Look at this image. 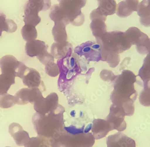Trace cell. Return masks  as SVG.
<instances>
[{
	"mask_svg": "<svg viewBox=\"0 0 150 147\" xmlns=\"http://www.w3.org/2000/svg\"><path fill=\"white\" fill-rule=\"evenodd\" d=\"M64 112V107L59 104L56 109L49 114L35 113L32 118V122L38 136L48 139L50 143L59 137L65 130Z\"/></svg>",
	"mask_w": 150,
	"mask_h": 147,
	"instance_id": "6da1fadb",
	"label": "cell"
},
{
	"mask_svg": "<svg viewBox=\"0 0 150 147\" xmlns=\"http://www.w3.org/2000/svg\"><path fill=\"white\" fill-rule=\"evenodd\" d=\"M92 124L80 128L74 126H65V130L59 137L50 142L52 147H92L95 138L92 133Z\"/></svg>",
	"mask_w": 150,
	"mask_h": 147,
	"instance_id": "7a4b0ae2",
	"label": "cell"
},
{
	"mask_svg": "<svg viewBox=\"0 0 150 147\" xmlns=\"http://www.w3.org/2000/svg\"><path fill=\"white\" fill-rule=\"evenodd\" d=\"M137 77L128 70H124L121 74L117 75L113 82L114 90L110 95L112 104H119L130 100L135 101L138 92L135 89L134 84L137 82Z\"/></svg>",
	"mask_w": 150,
	"mask_h": 147,
	"instance_id": "3957f363",
	"label": "cell"
},
{
	"mask_svg": "<svg viewBox=\"0 0 150 147\" xmlns=\"http://www.w3.org/2000/svg\"><path fill=\"white\" fill-rule=\"evenodd\" d=\"M96 40L101 48L119 54L130 49L132 45L125 32L119 31L107 32Z\"/></svg>",
	"mask_w": 150,
	"mask_h": 147,
	"instance_id": "277c9868",
	"label": "cell"
},
{
	"mask_svg": "<svg viewBox=\"0 0 150 147\" xmlns=\"http://www.w3.org/2000/svg\"><path fill=\"white\" fill-rule=\"evenodd\" d=\"M60 59L57 61V65L60 71L58 80V88L60 92L66 89V83L72 80L81 72V67L76 56Z\"/></svg>",
	"mask_w": 150,
	"mask_h": 147,
	"instance_id": "5b68a950",
	"label": "cell"
},
{
	"mask_svg": "<svg viewBox=\"0 0 150 147\" xmlns=\"http://www.w3.org/2000/svg\"><path fill=\"white\" fill-rule=\"evenodd\" d=\"M59 6L67 16L70 23L81 26L85 22V16L81 12L83 5L78 0H58Z\"/></svg>",
	"mask_w": 150,
	"mask_h": 147,
	"instance_id": "8992f818",
	"label": "cell"
},
{
	"mask_svg": "<svg viewBox=\"0 0 150 147\" xmlns=\"http://www.w3.org/2000/svg\"><path fill=\"white\" fill-rule=\"evenodd\" d=\"M27 67L23 62L18 61L11 55H6L0 59V67L2 74L21 79Z\"/></svg>",
	"mask_w": 150,
	"mask_h": 147,
	"instance_id": "52a82bcc",
	"label": "cell"
},
{
	"mask_svg": "<svg viewBox=\"0 0 150 147\" xmlns=\"http://www.w3.org/2000/svg\"><path fill=\"white\" fill-rule=\"evenodd\" d=\"M74 52L81 57L84 56L89 61L98 62L101 60L100 45L94 41H87L74 49Z\"/></svg>",
	"mask_w": 150,
	"mask_h": 147,
	"instance_id": "ba28073f",
	"label": "cell"
},
{
	"mask_svg": "<svg viewBox=\"0 0 150 147\" xmlns=\"http://www.w3.org/2000/svg\"><path fill=\"white\" fill-rule=\"evenodd\" d=\"M33 105L37 113L43 114H49L59 106V96L56 93H51L46 98L43 96Z\"/></svg>",
	"mask_w": 150,
	"mask_h": 147,
	"instance_id": "9c48e42d",
	"label": "cell"
},
{
	"mask_svg": "<svg viewBox=\"0 0 150 147\" xmlns=\"http://www.w3.org/2000/svg\"><path fill=\"white\" fill-rule=\"evenodd\" d=\"M15 96L16 104L23 105L29 103L34 104L43 95L39 89L23 88L17 92Z\"/></svg>",
	"mask_w": 150,
	"mask_h": 147,
	"instance_id": "30bf717a",
	"label": "cell"
},
{
	"mask_svg": "<svg viewBox=\"0 0 150 147\" xmlns=\"http://www.w3.org/2000/svg\"><path fill=\"white\" fill-rule=\"evenodd\" d=\"M125 116L122 109L112 104L110 107V113L106 120L111 123L113 130L123 131L126 129L127 126L125 120Z\"/></svg>",
	"mask_w": 150,
	"mask_h": 147,
	"instance_id": "8fae6325",
	"label": "cell"
},
{
	"mask_svg": "<svg viewBox=\"0 0 150 147\" xmlns=\"http://www.w3.org/2000/svg\"><path fill=\"white\" fill-rule=\"evenodd\" d=\"M21 79L23 85L29 88L39 89L42 92L46 90L40 74L34 68L27 67Z\"/></svg>",
	"mask_w": 150,
	"mask_h": 147,
	"instance_id": "7c38bea8",
	"label": "cell"
},
{
	"mask_svg": "<svg viewBox=\"0 0 150 147\" xmlns=\"http://www.w3.org/2000/svg\"><path fill=\"white\" fill-rule=\"evenodd\" d=\"M107 147H136L134 139L119 132L107 138Z\"/></svg>",
	"mask_w": 150,
	"mask_h": 147,
	"instance_id": "4fadbf2b",
	"label": "cell"
},
{
	"mask_svg": "<svg viewBox=\"0 0 150 147\" xmlns=\"http://www.w3.org/2000/svg\"><path fill=\"white\" fill-rule=\"evenodd\" d=\"M113 130L112 126L106 120L95 119L93 121L91 131L95 139H99L105 137L110 131Z\"/></svg>",
	"mask_w": 150,
	"mask_h": 147,
	"instance_id": "5bb4252c",
	"label": "cell"
},
{
	"mask_svg": "<svg viewBox=\"0 0 150 147\" xmlns=\"http://www.w3.org/2000/svg\"><path fill=\"white\" fill-rule=\"evenodd\" d=\"M9 131L18 146H24L29 141V134L18 123L13 122L10 124Z\"/></svg>",
	"mask_w": 150,
	"mask_h": 147,
	"instance_id": "9a60e30c",
	"label": "cell"
},
{
	"mask_svg": "<svg viewBox=\"0 0 150 147\" xmlns=\"http://www.w3.org/2000/svg\"><path fill=\"white\" fill-rule=\"evenodd\" d=\"M72 51L73 46L67 41L64 43L55 42L51 47V54L57 60L71 57Z\"/></svg>",
	"mask_w": 150,
	"mask_h": 147,
	"instance_id": "2e32d148",
	"label": "cell"
},
{
	"mask_svg": "<svg viewBox=\"0 0 150 147\" xmlns=\"http://www.w3.org/2000/svg\"><path fill=\"white\" fill-rule=\"evenodd\" d=\"M51 5V0H28L24 6V13L38 14L41 11L48 10Z\"/></svg>",
	"mask_w": 150,
	"mask_h": 147,
	"instance_id": "e0dca14e",
	"label": "cell"
},
{
	"mask_svg": "<svg viewBox=\"0 0 150 147\" xmlns=\"http://www.w3.org/2000/svg\"><path fill=\"white\" fill-rule=\"evenodd\" d=\"M48 45L44 41L34 40L27 41L25 45V51L27 55L31 57L37 56L40 53L48 50Z\"/></svg>",
	"mask_w": 150,
	"mask_h": 147,
	"instance_id": "ac0fdd59",
	"label": "cell"
},
{
	"mask_svg": "<svg viewBox=\"0 0 150 147\" xmlns=\"http://www.w3.org/2000/svg\"><path fill=\"white\" fill-rule=\"evenodd\" d=\"M91 23L90 28L93 35L96 38H100L107 33V27L105 23L107 18L101 17L90 16Z\"/></svg>",
	"mask_w": 150,
	"mask_h": 147,
	"instance_id": "d6986e66",
	"label": "cell"
},
{
	"mask_svg": "<svg viewBox=\"0 0 150 147\" xmlns=\"http://www.w3.org/2000/svg\"><path fill=\"white\" fill-rule=\"evenodd\" d=\"M137 12L141 24L146 27H150V4L148 0H142L139 3Z\"/></svg>",
	"mask_w": 150,
	"mask_h": 147,
	"instance_id": "ffe728a7",
	"label": "cell"
},
{
	"mask_svg": "<svg viewBox=\"0 0 150 147\" xmlns=\"http://www.w3.org/2000/svg\"><path fill=\"white\" fill-rule=\"evenodd\" d=\"M97 8L102 16L105 17L114 14L117 10V2L115 0H103L98 2Z\"/></svg>",
	"mask_w": 150,
	"mask_h": 147,
	"instance_id": "44dd1931",
	"label": "cell"
},
{
	"mask_svg": "<svg viewBox=\"0 0 150 147\" xmlns=\"http://www.w3.org/2000/svg\"><path fill=\"white\" fill-rule=\"evenodd\" d=\"M49 16L54 23H62L66 25L70 23L69 18L58 4L51 7Z\"/></svg>",
	"mask_w": 150,
	"mask_h": 147,
	"instance_id": "7402d4cb",
	"label": "cell"
},
{
	"mask_svg": "<svg viewBox=\"0 0 150 147\" xmlns=\"http://www.w3.org/2000/svg\"><path fill=\"white\" fill-rule=\"evenodd\" d=\"M101 48V47H100ZM101 61L108 62L112 68L117 66L120 62L119 54L101 48Z\"/></svg>",
	"mask_w": 150,
	"mask_h": 147,
	"instance_id": "603a6c76",
	"label": "cell"
},
{
	"mask_svg": "<svg viewBox=\"0 0 150 147\" xmlns=\"http://www.w3.org/2000/svg\"><path fill=\"white\" fill-rule=\"evenodd\" d=\"M66 24L54 23L52 30L54 39L56 43H64L67 41V35L66 31Z\"/></svg>",
	"mask_w": 150,
	"mask_h": 147,
	"instance_id": "cb8c5ba5",
	"label": "cell"
},
{
	"mask_svg": "<svg viewBox=\"0 0 150 147\" xmlns=\"http://www.w3.org/2000/svg\"><path fill=\"white\" fill-rule=\"evenodd\" d=\"M136 82L144 87L139 97L140 103L145 107H150V79L143 81V82L140 81Z\"/></svg>",
	"mask_w": 150,
	"mask_h": 147,
	"instance_id": "d4e9b609",
	"label": "cell"
},
{
	"mask_svg": "<svg viewBox=\"0 0 150 147\" xmlns=\"http://www.w3.org/2000/svg\"><path fill=\"white\" fill-rule=\"evenodd\" d=\"M17 25L13 20L6 19L4 13H0V37L1 36L3 31L7 33H13L17 29Z\"/></svg>",
	"mask_w": 150,
	"mask_h": 147,
	"instance_id": "484cf974",
	"label": "cell"
},
{
	"mask_svg": "<svg viewBox=\"0 0 150 147\" xmlns=\"http://www.w3.org/2000/svg\"><path fill=\"white\" fill-rule=\"evenodd\" d=\"M15 78L13 76L0 74V95L7 93L11 86L15 83Z\"/></svg>",
	"mask_w": 150,
	"mask_h": 147,
	"instance_id": "4316f807",
	"label": "cell"
},
{
	"mask_svg": "<svg viewBox=\"0 0 150 147\" xmlns=\"http://www.w3.org/2000/svg\"><path fill=\"white\" fill-rule=\"evenodd\" d=\"M125 33L132 45L137 44L145 35L138 28L135 27L129 28Z\"/></svg>",
	"mask_w": 150,
	"mask_h": 147,
	"instance_id": "83f0119b",
	"label": "cell"
},
{
	"mask_svg": "<svg viewBox=\"0 0 150 147\" xmlns=\"http://www.w3.org/2000/svg\"><path fill=\"white\" fill-rule=\"evenodd\" d=\"M23 38L25 41L36 40L38 38V32L35 27L25 24L21 31Z\"/></svg>",
	"mask_w": 150,
	"mask_h": 147,
	"instance_id": "f1b7e54d",
	"label": "cell"
},
{
	"mask_svg": "<svg viewBox=\"0 0 150 147\" xmlns=\"http://www.w3.org/2000/svg\"><path fill=\"white\" fill-rule=\"evenodd\" d=\"M138 76H139L142 81L150 79V52L147 54L144 59L142 67L139 69Z\"/></svg>",
	"mask_w": 150,
	"mask_h": 147,
	"instance_id": "f546056e",
	"label": "cell"
},
{
	"mask_svg": "<svg viewBox=\"0 0 150 147\" xmlns=\"http://www.w3.org/2000/svg\"><path fill=\"white\" fill-rule=\"evenodd\" d=\"M25 147H52L48 139L38 136L30 138Z\"/></svg>",
	"mask_w": 150,
	"mask_h": 147,
	"instance_id": "4dcf8cb0",
	"label": "cell"
},
{
	"mask_svg": "<svg viewBox=\"0 0 150 147\" xmlns=\"http://www.w3.org/2000/svg\"><path fill=\"white\" fill-rule=\"evenodd\" d=\"M16 104L15 96L7 93L0 95V108L8 109L11 108Z\"/></svg>",
	"mask_w": 150,
	"mask_h": 147,
	"instance_id": "1f68e13d",
	"label": "cell"
},
{
	"mask_svg": "<svg viewBox=\"0 0 150 147\" xmlns=\"http://www.w3.org/2000/svg\"><path fill=\"white\" fill-rule=\"evenodd\" d=\"M117 8V15L120 17H127L130 16L133 12L125 0L118 3Z\"/></svg>",
	"mask_w": 150,
	"mask_h": 147,
	"instance_id": "d6a6232c",
	"label": "cell"
},
{
	"mask_svg": "<svg viewBox=\"0 0 150 147\" xmlns=\"http://www.w3.org/2000/svg\"><path fill=\"white\" fill-rule=\"evenodd\" d=\"M41 21V18L38 14L33 13H24L23 21L25 24L30 25L34 27L37 26Z\"/></svg>",
	"mask_w": 150,
	"mask_h": 147,
	"instance_id": "836d02e7",
	"label": "cell"
},
{
	"mask_svg": "<svg viewBox=\"0 0 150 147\" xmlns=\"http://www.w3.org/2000/svg\"><path fill=\"white\" fill-rule=\"evenodd\" d=\"M37 58L40 62L45 65H48L51 62H54V58L53 55L48 53L47 50L43 51L37 56Z\"/></svg>",
	"mask_w": 150,
	"mask_h": 147,
	"instance_id": "e575fe53",
	"label": "cell"
},
{
	"mask_svg": "<svg viewBox=\"0 0 150 147\" xmlns=\"http://www.w3.org/2000/svg\"><path fill=\"white\" fill-rule=\"evenodd\" d=\"M45 71L46 74L51 77H57L60 73L59 68L57 64L54 62H51L45 65Z\"/></svg>",
	"mask_w": 150,
	"mask_h": 147,
	"instance_id": "d590c367",
	"label": "cell"
},
{
	"mask_svg": "<svg viewBox=\"0 0 150 147\" xmlns=\"http://www.w3.org/2000/svg\"><path fill=\"white\" fill-rule=\"evenodd\" d=\"M117 75H115L111 71L104 69L100 73V77L101 79L105 82H113L117 78Z\"/></svg>",
	"mask_w": 150,
	"mask_h": 147,
	"instance_id": "8d00e7d4",
	"label": "cell"
},
{
	"mask_svg": "<svg viewBox=\"0 0 150 147\" xmlns=\"http://www.w3.org/2000/svg\"><path fill=\"white\" fill-rule=\"evenodd\" d=\"M125 1L128 6L133 12L137 11L138 5L139 4V0H125Z\"/></svg>",
	"mask_w": 150,
	"mask_h": 147,
	"instance_id": "74e56055",
	"label": "cell"
},
{
	"mask_svg": "<svg viewBox=\"0 0 150 147\" xmlns=\"http://www.w3.org/2000/svg\"><path fill=\"white\" fill-rule=\"evenodd\" d=\"M78 1L84 6H85L87 0H78Z\"/></svg>",
	"mask_w": 150,
	"mask_h": 147,
	"instance_id": "f35d334b",
	"label": "cell"
},
{
	"mask_svg": "<svg viewBox=\"0 0 150 147\" xmlns=\"http://www.w3.org/2000/svg\"><path fill=\"white\" fill-rule=\"evenodd\" d=\"M98 1H98H103V0H97Z\"/></svg>",
	"mask_w": 150,
	"mask_h": 147,
	"instance_id": "ab89813d",
	"label": "cell"
},
{
	"mask_svg": "<svg viewBox=\"0 0 150 147\" xmlns=\"http://www.w3.org/2000/svg\"><path fill=\"white\" fill-rule=\"evenodd\" d=\"M148 2H149V3L150 4V0H148Z\"/></svg>",
	"mask_w": 150,
	"mask_h": 147,
	"instance_id": "60d3db41",
	"label": "cell"
},
{
	"mask_svg": "<svg viewBox=\"0 0 150 147\" xmlns=\"http://www.w3.org/2000/svg\"></svg>",
	"mask_w": 150,
	"mask_h": 147,
	"instance_id": "b9f144b4",
	"label": "cell"
}]
</instances>
